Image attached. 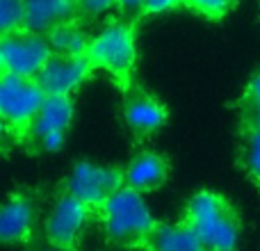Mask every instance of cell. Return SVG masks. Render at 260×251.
Returning a JSON list of instances; mask_svg holds the SVG:
<instances>
[{"mask_svg": "<svg viewBox=\"0 0 260 251\" xmlns=\"http://www.w3.org/2000/svg\"><path fill=\"white\" fill-rule=\"evenodd\" d=\"M105 235L117 247H146V240L157 222L142 192L133 187H119L101 206Z\"/></svg>", "mask_w": 260, "mask_h": 251, "instance_id": "obj_1", "label": "cell"}, {"mask_svg": "<svg viewBox=\"0 0 260 251\" xmlns=\"http://www.w3.org/2000/svg\"><path fill=\"white\" fill-rule=\"evenodd\" d=\"M185 222L197 231L208 251L235 249L240 235V217L235 208L217 192L194 194L185 210Z\"/></svg>", "mask_w": 260, "mask_h": 251, "instance_id": "obj_2", "label": "cell"}, {"mask_svg": "<svg viewBox=\"0 0 260 251\" xmlns=\"http://www.w3.org/2000/svg\"><path fill=\"white\" fill-rule=\"evenodd\" d=\"M87 57L91 64L105 69L110 76L126 82L135 69L137 59V46H135V32L126 23H108L94 35L89 41Z\"/></svg>", "mask_w": 260, "mask_h": 251, "instance_id": "obj_3", "label": "cell"}, {"mask_svg": "<svg viewBox=\"0 0 260 251\" xmlns=\"http://www.w3.org/2000/svg\"><path fill=\"white\" fill-rule=\"evenodd\" d=\"M53 57V48L48 37L39 32H16L3 39V69L9 76L37 80L48 59Z\"/></svg>", "mask_w": 260, "mask_h": 251, "instance_id": "obj_4", "label": "cell"}, {"mask_svg": "<svg viewBox=\"0 0 260 251\" xmlns=\"http://www.w3.org/2000/svg\"><path fill=\"white\" fill-rule=\"evenodd\" d=\"M44 101L46 94L37 80L9 76V73L0 76V117L12 128L32 125Z\"/></svg>", "mask_w": 260, "mask_h": 251, "instance_id": "obj_5", "label": "cell"}, {"mask_svg": "<svg viewBox=\"0 0 260 251\" xmlns=\"http://www.w3.org/2000/svg\"><path fill=\"white\" fill-rule=\"evenodd\" d=\"M123 174L114 167H99L91 162H78L67 178V192L80 199L85 206L101 208L121 185Z\"/></svg>", "mask_w": 260, "mask_h": 251, "instance_id": "obj_6", "label": "cell"}, {"mask_svg": "<svg viewBox=\"0 0 260 251\" xmlns=\"http://www.w3.org/2000/svg\"><path fill=\"white\" fill-rule=\"evenodd\" d=\"M91 215V208L85 206L73 194H62L55 201L48 219H46L44 233L50 244L55 247H73L80 238L82 229L87 226V219Z\"/></svg>", "mask_w": 260, "mask_h": 251, "instance_id": "obj_7", "label": "cell"}, {"mask_svg": "<svg viewBox=\"0 0 260 251\" xmlns=\"http://www.w3.org/2000/svg\"><path fill=\"white\" fill-rule=\"evenodd\" d=\"M91 62L89 57H67L53 55L44 71L37 76L41 91L46 96H71L82 82L89 78Z\"/></svg>", "mask_w": 260, "mask_h": 251, "instance_id": "obj_8", "label": "cell"}, {"mask_svg": "<svg viewBox=\"0 0 260 251\" xmlns=\"http://www.w3.org/2000/svg\"><path fill=\"white\" fill-rule=\"evenodd\" d=\"M37 208L23 194H14L0 203V242H25L35 229Z\"/></svg>", "mask_w": 260, "mask_h": 251, "instance_id": "obj_9", "label": "cell"}, {"mask_svg": "<svg viewBox=\"0 0 260 251\" xmlns=\"http://www.w3.org/2000/svg\"><path fill=\"white\" fill-rule=\"evenodd\" d=\"M169 176V162L165 155L153 151H142L128 162L126 167V185L137 192H153V190L162 187Z\"/></svg>", "mask_w": 260, "mask_h": 251, "instance_id": "obj_10", "label": "cell"}, {"mask_svg": "<svg viewBox=\"0 0 260 251\" xmlns=\"http://www.w3.org/2000/svg\"><path fill=\"white\" fill-rule=\"evenodd\" d=\"M123 117H126L128 128L139 137L153 135L155 130H160L167 121V108L155 101L153 96L146 94H135L133 99H128L126 108H123Z\"/></svg>", "mask_w": 260, "mask_h": 251, "instance_id": "obj_11", "label": "cell"}, {"mask_svg": "<svg viewBox=\"0 0 260 251\" xmlns=\"http://www.w3.org/2000/svg\"><path fill=\"white\" fill-rule=\"evenodd\" d=\"M76 0H25V30L50 32L62 23H69Z\"/></svg>", "mask_w": 260, "mask_h": 251, "instance_id": "obj_12", "label": "cell"}, {"mask_svg": "<svg viewBox=\"0 0 260 251\" xmlns=\"http://www.w3.org/2000/svg\"><path fill=\"white\" fill-rule=\"evenodd\" d=\"M148 251H208L197 231L187 224H155L146 240Z\"/></svg>", "mask_w": 260, "mask_h": 251, "instance_id": "obj_13", "label": "cell"}, {"mask_svg": "<svg viewBox=\"0 0 260 251\" xmlns=\"http://www.w3.org/2000/svg\"><path fill=\"white\" fill-rule=\"evenodd\" d=\"M73 119V103L69 96H46L44 105L39 108L35 121H32V135L37 139L53 133H67Z\"/></svg>", "mask_w": 260, "mask_h": 251, "instance_id": "obj_14", "label": "cell"}, {"mask_svg": "<svg viewBox=\"0 0 260 251\" xmlns=\"http://www.w3.org/2000/svg\"><path fill=\"white\" fill-rule=\"evenodd\" d=\"M48 44L53 55H67V57H87L89 41L87 35L73 23H62L48 32Z\"/></svg>", "mask_w": 260, "mask_h": 251, "instance_id": "obj_15", "label": "cell"}, {"mask_svg": "<svg viewBox=\"0 0 260 251\" xmlns=\"http://www.w3.org/2000/svg\"><path fill=\"white\" fill-rule=\"evenodd\" d=\"M240 165L260 187V128H247L242 148H240Z\"/></svg>", "mask_w": 260, "mask_h": 251, "instance_id": "obj_16", "label": "cell"}, {"mask_svg": "<svg viewBox=\"0 0 260 251\" xmlns=\"http://www.w3.org/2000/svg\"><path fill=\"white\" fill-rule=\"evenodd\" d=\"M25 27V0H0V39Z\"/></svg>", "mask_w": 260, "mask_h": 251, "instance_id": "obj_17", "label": "cell"}, {"mask_svg": "<svg viewBox=\"0 0 260 251\" xmlns=\"http://www.w3.org/2000/svg\"><path fill=\"white\" fill-rule=\"evenodd\" d=\"M242 119L247 128H260V76H256L247 87L242 99Z\"/></svg>", "mask_w": 260, "mask_h": 251, "instance_id": "obj_18", "label": "cell"}, {"mask_svg": "<svg viewBox=\"0 0 260 251\" xmlns=\"http://www.w3.org/2000/svg\"><path fill=\"white\" fill-rule=\"evenodd\" d=\"M187 3L192 5L197 12L206 14V16L219 18V16H224L231 7H233L235 0H187Z\"/></svg>", "mask_w": 260, "mask_h": 251, "instance_id": "obj_19", "label": "cell"}, {"mask_svg": "<svg viewBox=\"0 0 260 251\" xmlns=\"http://www.w3.org/2000/svg\"><path fill=\"white\" fill-rule=\"evenodd\" d=\"M76 3L89 14H105L117 5V0H76Z\"/></svg>", "mask_w": 260, "mask_h": 251, "instance_id": "obj_20", "label": "cell"}, {"mask_svg": "<svg viewBox=\"0 0 260 251\" xmlns=\"http://www.w3.org/2000/svg\"><path fill=\"white\" fill-rule=\"evenodd\" d=\"M187 3V0H146V5H144V9L151 14H165V12H171V9H176L178 5Z\"/></svg>", "mask_w": 260, "mask_h": 251, "instance_id": "obj_21", "label": "cell"}, {"mask_svg": "<svg viewBox=\"0 0 260 251\" xmlns=\"http://www.w3.org/2000/svg\"><path fill=\"white\" fill-rule=\"evenodd\" d=\"M117 5L121 9H126V12H137V9H142L146 5V0H117Z\"/></svg>", "mask_w": 260, "mask_h": 251, "instance_id": "obj_22", "label": "cell"}, {"mask_svg": "<svg viewBox=\"0 0 260 251\" xmlns=\"http://www.w3.org/2000/svg\"><path fill=\"white\" fill-rule=\"evenodd\" d=\"M9 130H12V125H9L7 121H5L3 117H0V139H5V137H7V133H9Z\"/></svg>", "mask_w": 260, "mask_h": 251, "instance_id": "obj_23", "label": "cell"}, {"mask_svg": "<svg viewBox=\"0 0 260 251\" xmlns=\"http://www.w3.org/2000/svg\"><path fill=\"white\" fill-rule=\"evenodd\" d=\"M5 73V69H3V39H0V76Z\"/></svg>", "mask_w": 260, "mask_h": 251, "instance_id": "obj_24", "label": "cell"}, {"mask_svg": "<svg viewBox=\"0 0 260 251\" xmlns=\"http://www.w3.org/2000/svg\"><path fill=\"white\" fill-rule=\"evenodd\" d=\"M53 251H76V249H73V247H55Z\"/></svg>", "mask_w": 260, "mask_h": 251, "instance_id": "obj_25", "label": "cell"}, {"mask_svg": "<svg viewBox=\"0 0 260 251\" xmlns=\"http://www.w3.org/2000/svg\"><path fill=\"white\" fill-rule=\"evenodd\" d=\"M217 251H233V249H217Z\"/></svg>", "mask_w": 260, "mask_h": 251, "instance_id": "obj_26", "label": "cell"}]
</instances>
